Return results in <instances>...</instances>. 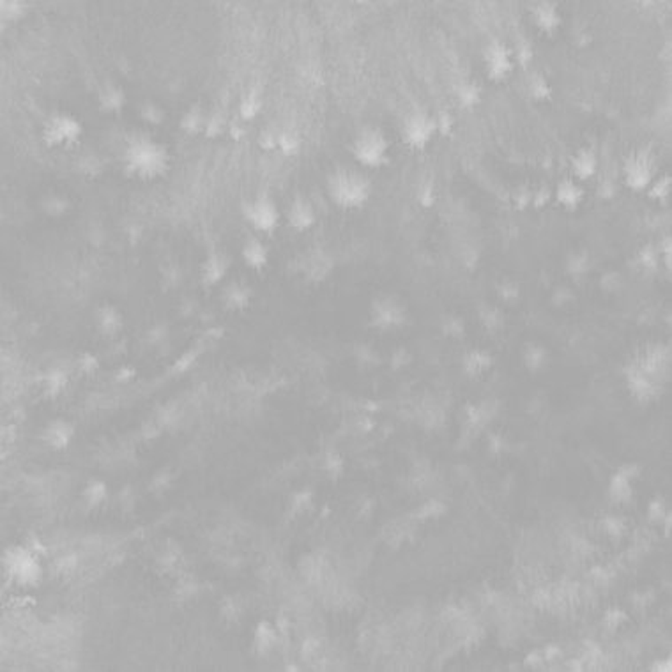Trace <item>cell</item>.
Instances as JSON below:
<instances>
[{
  "label": "cell",
  "mask_w": 672,
  "mask_h": 672,
  "mask_svg": "<svg viewBox=\"0 0 672 672\" xmlns=\"http://www.w3.org/2000/svg\"><path fill=\"white\" fill-rule=\"evenodd\" d=\"M122 173L137 181H156L166 175L172 165L169 145L147 131H131L122 140L119 153Z\"/></svg>",
  "instance_id": "1"
},
{
  "label": "cell",
  "mask_w": 672,
  "mask_h": 672,
  "mask_svg": "<svg viewBox=\"0 0 672 672\" xmlns=\"http://www.w3.org/2000/svg\"><path fill=\"white\" fill-rule=\"evenodd\" d=\"M669 374V350L664 345H649L635 361L626 367V383L632 394L649 402L660 393Z\"/></svg>",
  "instance_id": "2"
},
{
  "label": "cell",
  "mask_w": 672,
  "mask_h": 672,
  "mask_svg": "<svg viewBox=\"0 0 672 672\" xmlns=\"http://www.w3.org/2000/svg\"><path fill=\"white\" fill-rule=\"evenodd\" d=\"M374 186L367 173L352 166H336L327 175L326 193L331 204L343 211L363 209L372 197Z\"/></svg>",
  "instance_id": "3"
},
{
  "label": "cell",
  "mask_w": 672,
  "mask_h": 672,
  "mask_svg": "<svg viewBox=\"0 0 672 672\" xmlns=\"http://www.w3.org/2000/svg\"><path fill=\"white\" fill-rule=\"evenodd\" d=\"M391 142L377 126H363L356 133L350 153L354 162L363 169H383L390 163Z\"/></svg>",
  "instance_id": "4"
},
{
  "label": "cell",
  "mask_w": 672,
  "mask_h": 672,
  "mask_svg": "<svg viewBox=\"0 0 672 672\" xmlns=\"http://www.w3.org/2000/svg\"><path fill=\"white\" fill-rule=\"evenodd\" d=\"M84 124L69 112L50 113L41 126V140L48 149H71L80 144Z\"/></svg>",
  "instance_id": "5"
},
{
  "label": "cell",
  "mask_w": 672,
  "mask_h": 672,
  "mask_svg": "<svg viewBox=\"0 0 672 672\" xmlns=\"http://www.w3.org/2000/svg\"><path fill=\"white\" fill-rule=\"evenodd\" d=\"M660 175V162L651 147H639L626 154L623 162V182L632 191H646Z\"/></svg>",
  "instance_id": "6"
},
{
  "label": "cell",
  "mask_w": 672,
  "mask_h": 672,
  "mask_svg": "<svg viewBox=\"0 0 672 672\" xmlns=\"http://www.w3.org/2000/svg\"><path fill=\"white\" fill-rule=\"evenodd\" d=\"M242 216L250 227L257 232L273 233L280 225L278 204L273 198L269 191H260L253 200L244 202L241 206Z\"/></svg>",
  "instance_id": "7"
},
{
  "label": "cell",
  "mask_w": 672,
  "mask_h": 672,
  "mask_svg": "<svg viewBox=\"0 0 672 672\" xmlns=\"http://www.w3.org/2000/svg\"><path fill=\"white\" fill-rule=\"evenodd\" d=\"M400 133H402V140L407 147H411L414 151H423L437 137L435 115H430L425 110H412L403 119Z\"/></svg>",
  "instance_id": "8"
},
{
  "label": "cell",
  "mask_w": 672,
  "mask_h": 672,
  "mask_svg": "<svg viewBox=\"0 0 672 672\" xmlns=\"http://www.w3.org/2000/svg\"><path fill=\"white\" fill-rule=\"evenodd\" d=\"M485 75L494 84H503L515 69L513 52L501 39H490L483 48Z\"/></svg>",
  "instance_id": "9"
},
{
  "label": "cell",
  "mask_w": 672,
  "mask_h": 672,
  "mask_svg": "<svg viewBox=\"0 0 672 672\" xmlns=\"http://www.w3.org/2000/svg\"><path fill=\"white\" fill-rule=\"evenodd\" d=\"M407 323V308L394 298L383 296L370 306V326L378 331L399 329Z\"/></svg>",
  "instance_id": "10"
},
{
  "label": "cell",
  "mask_w": 672,
  "mask_h": 672,
  "mask_svg": "<svg viewBox=\"0 0 672 672\" xmlns=\"http://www.w3.org/2000/svg\"><path fill=\"white\" fill-rule=\"evenodd\" d=\"M333 269L334 258L323 246H311L296 260V271H299L308 282H324Z\"/></svg>",
  "instance_id": "11"
},
{
  "label": "cell",
  "mask_w": 672,
  "mask_h": 672,
  "mask_svg": "<svg viewBox=\"0 0 672 672\" xmlns=\"http://www.w3.org/2000/svg\"><path fill=\"white\" fill-rule=\"evenodd\" d=\"M6 566L9 568V575L15 577L20 584H36L41 579L39 563L25 548H11L8 552Z\"/></svg>",
  "instance_id": "12"
},
{
  "label": "cell",
  "mask_w": 672,
  "mask_h": 672,
  "mask_svg": "<svg viewBox=\"0 0 672 672\" xmlns=\"http://www.w3.org/2000/svg\"><path fill=\"white\" fill-rule=\"evenodd\" d=\"M96 103L101 113L119 115L128 103V94L121 84L113 80H103L96 89Z\"/></svg>",
  "instance_id": "13"
},
{
  "label": "cell",
  "mask_w": 672,
  "mask_h": 672,
  "mask_svg": "<svg viewBox=\"0 0 672 672\" xmlns=\"http://www.w3.org/2000/svg\"><path fill=\"white\" fill-rule=\"evenodd\" d=\"M287 223L290 229L298 230V232L310 230L317 223V209H315L314 202L303 193L294 195L289 209H287Z\"/></svg>",
  "instance_id": "14"
},
{
  "label": "cell",
  "mask_w": 672,
  "mask_h": 672,
  "mask_svg": "<svg viewBox=\"0 0 672 672\" xmlns=\"http://www.w3.org/2000/svg\"><path fill=\"white\" fill-rule=\"evenodd\" d=\"M230 264H232V258L223 248L211 246L206 260L202 262V282H204V285L213 287L222 282L227 273H229Z\"/></svg>",
  "instance_id": "15"
},
{
  "label": "cell",
  "mask_w": 672,
  "mask_h": 672,
  "mask_svg": "<svg viewBox=\"0 0 672 672\" xmlns=\"http://www.w3.org/2000/svg\"><path fill=\"white\" fill-rule=\"evenodd\" d=\"M531 20L545 36H554L563 25V17L556 2H536L531 8Z\"/></svg>",
  "instance_id": "16"
},
{
  "label": "cell",
  "mask_w": 672,
  "mask_h": 672,
  "mask_svg": "<svg viewBox=\"0 0 672 672\" xmlns=\"http://www.w3.org/2000/svg\"><path fill=\"white\" fill-rule=\"evenodd\" d=\"M570 169H572L573 179L579 182L591 181L598 173L600 169V160L593 147H580L570 160Z\"/></svg>",
  "instance_id": "17"
},
{
  "label": "cell",
  "mask_w": 672,
  "mask_h": 672,
  "mask_svg": "<svg viewBox=\"0 0 672 672\" xmlns=\"http://www.w3.org/2000/svg\"><path fill=\"white\" fill-rule=\"evenodd\" d=\"M241 257L246 266L253 271H262L269 264V248L260 238L250 233L246 236L241 248Z\"/></svg>",
  "instance_id": "18"
},
{
  "label": "cell",
  "mask_w": 672,
  "mask_h": 672,
  "mask_svg": "<svg viewBox=\"0 0 672 672\" xmlns=\"http://www.w3.org/2000/svg\"><path fill=\"white\" fill-rule=\"evenodd\" d=\"M554 198L561 207L568 211V213H575L580 206H582L584 198H586V191H584L582 184L575 179H563L559 184L554 189Z\"/></svg>",
  "instance_id": "19"
},
{
  "label": "cell",
  "mask_w": 672,
  "mask_h": 672,
  "mask_svg": "<svg viewBox=\"0 0 672 672\" xmlns=\"http://www.w3.org/2000/svg\"><path fill=\"white\" fill-rule=\"evenodd\" d=\"M251 298H253V290L246 285V283L238 282V280H236V282H230L222 292L223 306L230 311H238L248 308V305L251 303Z\"/></svg>",
  "instance_id": "20"
},
{
  "label": "cell",
  "mask_w": 672,
  "mask_h": 672,
  "mask_svg": "<svg viewBox=\"0 0 672 672\" xmlns=\"http://www.w3.org/2000/svg\"><path fill=\"white\" fill-rule=\"evenodd\" d=\"M96 326L97 331H99L103 336L106 338H113L117 334L121 333L122 327H124V317L115 306L105 305L97 308L96 311Z\"/></svg>",
  "instance_id": "21"
},
{
  "label": "cell",
  "mask_w": 672,
  "mask_h": 672,
  "mask_svg": "<svg viewBox=\"0 0 672 672\" xmlns=\"http://www.w3.org/2000/svg\"><path fill=\"white\" fill-rule=\"evenodd\" d=\"M207 115L209 110H206L200 103H193L189 105L188 110L179 119V128L184 131L186 135H204L207 124Z\"/></svg>",
  "instance_id": "22"
},
{
  "label": "cell",
  "mask_w": 672,
  "mask_h": 672,
  "mask_svg": "<svg viewBox=\"0 0 672 672\" xmlns=\"http://www.w3.org/2000/svg\"><path fill=\"white\" fill-rule=\"evenodd\" d=\"M492 365H494V358L488 354L487 350L472 349L463 356V370H465V374L469 375V377H479V375H483L485 372L490 370Z\"/></svg>",
  "instance_id": "23"
},
{
  "label": "cell",
  "mask_w": 672,
  "mask_h": 672,
  "mask_svg": "<svg viewBox=\"0 0 672 672\" xmlns=\"http://www.w3.org/2000/svg\"><path fill=\"white\" fill-rule=\"evenodd\" d=\"M73 437V427L69 423L62 421V419H55L45 428L43 439L55 450H62L69 444Z\"/></svg>",
  "instance_id": "24"
},
{
  "label": "cell",
  "mask_w": 672,
  "mask_h": 672,
  "mask_svg": "<svg viewBox=\"0 0 672 672\" xmlns=\"http://www.w3.org/2000/svg\"><path fill=\"white\" fill-rule=\"evenodd\" d=\"M526 93L536 103H544L552 97V85L544 73L532 71L526 81Z\"/></svg>",
  "instance_id": "25"
},
{
  "label": "cell",
  "mask_w": 672,
  "mask_h": 672,
  "mask_svg": "<svg viewBox=\"0 0 672 672\" xmlns=\"http://www.w3.org/2000/svg\"><path fill=\"white\" fill-rule=\"evenodd\" d=\"M39 209L50 218H62L71 211V200L64 193H46L39 200Z\"/></svg>",
  "instance_id": "26"
},
{
  "label": "cell",
  "mask_w": 672,
  "mask_h": 672,
  "mask_svg": "<svg viewBox=\"0 0 672 672\" xmlns=\"http://www.w3.org/2000/svg\"><path fill=\"white\" fill-rule=\"evenodd\" d=\"M77 170L80 175H84V177L96 179L99 177L101 173L105 172V160H103L97 153H94V151H89V153L81 154V156L78 157Z\"/></svg>",
  "instance_id": "27"
},
{
  "label": "cell",
  "mask_w": 672,
  "mask_h": 672,
  "mask_svg": "<svg viewBox=\"0 0 672 672\" xmlns=\"http://www.w3.org/2000/svg\"><path fill=\"white\" fill-rule=\"evenodd\" d=\"M457 103L463 110H474L481 103V87L474 81H462L457 87Z\"/></svg>",
  "instance_id": "28"
},
{
  "label": "cell",
  "mask_w": 672,
  "mask_h": 672,
  "mask_svg": "<svg viewBox=\"0 0 672 672\" xmlns=\"http://www.w3.org/2000/svg\"><path fill=\"white\" fill-rule=\"evenodd\" d=\"M229 126L230 121L227 119L225 112L222 108H213L209 110V115H207V124L204 135L207 138H211V140H216V138L229 133Z\"/></svg>",
  "instance_id": "29"
},
{
  "label": "cell",
  "mask_w": 672,
  "mask_h": 672,
  "mask_svg": "<svg viewBox=\"0 0 672 672\" xmlns=\"http://www.w3.org/2000/svg\"><path fill=\"white\" fill-rule=\"evenodd\" d=\"M593 267L591 255L588 250L572 251L566 257V271L568 274H572L573 278H580L584 274H588Z\"/></svg>",
  "instance_id": "30"
},
{
  "label": "cell",
  "mask_w": 672,
  "mask_h": 672,
  "mask_svg": "<svg viewBox=\"0 0 672 672\" xmlns=\"http://www.w3.org/2000/svg\"><path fill=\"white\" fill-rule=\"evenodd\" d=\"M138 117L140 121L147 126H162L166 121V112L162 105H157L156 101H144L138 108Z\"/></svg>",
  "instance_id": "31"
},
{
  "label": "cell",
  "mask_w": 672,
  "mask_h": 672,
  "mask_svg": "<svg viewBox=\"0 0 672 672\" xmlns=\"http://www.w3.org/2000/svg\"><path fill=\"white\" fill-rule=\"evenodd\" d=\"M262 108V96L257 89H250L242 96L241 105H239V117L242 122L253 121L255 117L260 113Z\"/></svg>",
  "instance_id": "32"
},
{
  "label": "cell",
  "mask_w": 672,
  "mask_h": 672,
  "mask_svg": "<svg viewBox=\"0 0 672 672\" xmlns=\"http://www.w3.org/2000/svg\"><path fill=\"white\" fill-rule=\"evenodd\" d=\"M548 352L545 347L538 345V343H528L524 347V363L531 372H538L547 365Z\"/></svg>",
  "instance_id": "33"
},
{
  "label": "cell",
  "mask_w": 672,
  "mask_h": 672,
  "mask_svg": "<svg viewBox=\"0 0 672 672\" xmlns=\"http://www.w3.org/2000/svg\"><path fill=\"white\" fill-rule=\"evenodd\" d=\"M671 189H672V181L669 173H660L655 181L649 184V188L646 189V195L648 198L655 202H665L669 197H671Z\"/></svg>",
  "instance_id": "34"
},
{
  "label": "cell",
  "mask_w": 672,
  "mask_h": 672,
  "mask_svg": "<svg viewBox=\"0 0 672 672\" xmlns=\"http://www.w3.org/2000/svg\"><path fill=\"white\" fill-rule=\"evenodd\" d=\"M478 315L485 329L490 331V333H495V331H499L504 326L503 311L499 308H495V306H481Z\"/></svg>",
  "instance_id": "35"
},
{
  "label": "cell",
  "mask_w": 672,
  "mask_h": 672,
  "mask_svg": "<svg viewBox=\"0 0 672 672\" xmlns=\"http://www.w3.org/2000/svg\"><path fill=\"white\" fill-rule=\"evenodd\" d=\"M511 52H513V61L517 64L522 66L524 69L531 68L532 61H535V48H532L531 41L526 37H519L515 48H511Z\"/></svg>",
  "instance_id": "36"
},
{
  "label": "cell",
  "mask_w": 672,
  "mask_h": 672,
  "mask_svg": "<svg viewBox=\"0 0 672 672\" xmlns=\"http://www.w3.org/2000/svg\"><path fill=\"white\" fill-rule=\"evenodd\" d=\"M637 264L646 273H655L660 267V255L653 244L644 246L642 250L637 253Z\"/></svg>",
  "instance_id": "37"
},
{
  "label": "cell",
  "mask_w": 672,
  "mask_h": 672,
  "mask_svg": "<svg viewBox=\"0 0 672 672\" xmlns=\"http://www.w3.org/2000/svg\"><path fill=\"white\" fill-rule=\"evenodd\" d=\"M532 193H535V188H532L529 182H524V184L517 186L513 191H511V202H513V207L517 211H528L532 204Z\"/></svg>",
  "instance_id": "38"
},
{
  "label": "cell",
  "mask_w": 672,
  "mask_h": 672,
  "mask_svg": "<svg viewBox=\"0 0 672 672\" xmlns=\"http://www.w3.org/2000/svg\"><path fill=\"white\" fill-rule=\"evenodd\" d=\"M0 9H2L0 11L2 12V20L11 21V23L21 20L27 15V4L21 2V0H4L0 4Z\"/></svg>",
  "instance_id": "39"
},
{
  "label": "cell",
  "mask_w": 672,
  "mask_h": 672,
  "mask_svg": "<svg viewBox=\"0 0 672 672\" xmlns=\"http://www.w3.org/2000/svg\"><path fill=\"white\" fill-rule=\"evenodd\" d=\"M416 198H418L419 206H423L425 209H432V207H434L435 200H437V189H435V184L432 179H425V181L419 184Z\"/></svg>",
  "instance_id": "40"
},
{
  "label": "cell",
  "mask_w": 672,
  "mask_h": 672,
  "mask_svg": "<svg viewBox=\"0 0 672 672\" xmlns=\"http://www.w3.org/2000/svg\"><path fill=\"white\" fill-rule=\"evenodd\" d=\"M299 145H301V138H299L298 133L290 131V129H283V131H280L278 149L282 151L283 154H287V156L296 154L299 151Z\"/></svg>",
  "instance_id": "41"
},
{
  "label": "cell",
  "mask_w": 672,
  "mask_h": 672,
  "mask_svg": "<svg viewBox=\"0 0 672 672\" xmlns=\"http://www.w3.org/2000/svg\"><path fill=\"white\" fill-rule=\"evenodd\" d=\"M274 639H276V637H274L273 628H271L269 624H267V623L258 624L257 633H255V646H257L258 651H262V653L269 651L271 646H273V642H274Z\"/></svg>",
  "instance_id": "42"
},
{
  "label": "cell",
  "mask_w": 672,
  "mask_h": 672,
  "mask_svg": "<svg viewBox=\"0 0 672 672\" xmlns=\"http://www.w3.org/2000/svg\"><path fill=\"white\" fill-rule=\"evenodd\" d=\"M552 198H554V189H552L547 182H544V184H539L535 188L531 207L536 211L545 209V207L552 202Z\"/></svg>",
  "instance_id": "43"
},
{
  "label": "cell",
  "mask_w": 672,
  "mask_h": 672,
  "mask_svg": "<svg viewBox=\"0 0 672 672\" xmlns=\"http://www.w3.org/2000/svg\"><path fill=\"white\" fill-rule=\"evenodd\" d=\"M84 497L89 506H97V504L106 497L105 483H101V481H90L89 487L85 488Z\"/></svg>",
  "instance_id": "44"
},
{
  "label": "cell",
  "mask_w": 672,
  "mask_h": 672,
  "mask_svg": "<svg viewBox=\"0 0 672 672\" xmlns=\"http://www.w3.org/2000/svg\"><path fill=\"white\" fill-rule=\"evenodd\" d=\"M497 294L504 303H515L520 298V287L519 283L511 282V280H504L497 287Z\"/></svg>",
  "instance_id": "45"
},
{
  "label": "cell",
  "mask_w": 672,
  "mask_h": 672,
  "mask_svg": "<svg viewBox=\"0 0 672 672\" xmlns=\"http://www.w3.org/2000/svg\"><path fill=\"white\" fill-rule=\"evenodd\" d=\"M435 122H437V135H443V137H448V135L453 133V128H455V117L453 113L448 112V110H443L435 115Z\"/></svg>",
  "instance_id": "46"
},
{
  "label": "cell",
  "mask_w": 672,
  "mask_h": 672,
  "mask_svg": "<svg viewBox=\"0 0 672 672\" xmlns=\"http://www.w3.org/2000/svg\"><path fill=\"white\" fill-rule=\"evenodd\" d=\"M443 331L446 336H450V338H460V336L465 333V326H463L462 318L448 317L443 323Z\"/></svg>",
  "instance_id": "47"
},
{
  "label": "cell",
  "mask_w": 672,
  "mask_h": 672,
  "mask_svg": "<svg viewBox=\"0 0 672 672\" xmlns=\"http://www.w3.org/2000/svg\"><path fill=\"white\" fill-rule=\"evenodd\" d=\"M621 285H623V276L620 273H616V271H611V273L602 276V289L605 292H617L621 289Z\"/></svg>",
  "instance_id": "48"
},
{
  "label": "cell",
  "mask_w": 672,
  "mask_h": 672,
  "mask_svg": "<svg viewBox=\"0 0 672 672\" xmlns=\"http://www.w3.org/2000/svg\"><path fill=\"white\" fill-rule=\"evenodd\" d=\"M64 384H66V375L62 374L61 370L50 372L48 377H46V387H48L50 394L59 393V391L64 387Z\"/></svg>",
  "instance_id": "49"
},
{
  "label": "cell",
  "mask_w": 672,
  "mask_h": 672,
  "mask_svg": "<svg viewBox=\"0 0 672 672\" xmlns=\"http://www.w3.org/2000/svg\"><path fill=\"white\" fill-rule=\"evenodd\" d=\"M575 301V296H573V292L570 289H566V287H559V289H556L554 290V294H552V303L556 306H559V308H563V306H566L568 303H573Z\"/></svg>",
  "instance_id": "50"
},
{
  "label": "cell",
  "mask_w": 672,
  "mask_h": 672,
  "mask_svg": "<svg viewBox=\"0 0 672 672\" xmlns=\"http://www.w3.org/2000/svg\"><path fill=\"white\" fill-rule=\"evenodd\" d=\"M278 135H280V131H273V129H266V131H262L260 145L267 151L278 149Z\"/></svg>",
  "instance_id": "51"
},
{
  "label": "cell",
  "mask_w": 672,
  "mask_h": 672,
  "mask_svg": "<svg viewBox=\"0 0 672 672\" xmlns=\"http://www.w3.org/2000/svg\"><path fill=\"white\" fill-rule=\"evenodd\" d=\"M57 568H59V572H62V573L71 572V570H75V568H77V557H75V556L61 557V559L57 561Z\"/></svg>",
  "instance_id": "52"
},
{
  "label": "cell",
  "mask_w": 672,
  "mask_h": 672,
  "mask_svg": "<svg viewBox=\"0 0 672 672\" xmlns=\"http://www.w3.org/2000/svg\"><path fill=\"white\" fill-rule=\"evenodd\" d=\"M409 354H407V350L405 349H399L396 352L393 354V358H391V365H393L394 368H400V367H405L407 363H409Z\"/></svg>",
  "instance_id": "53"
},
{
  "label": "cell",
  "mask_w": 672,
  "mask_h": 672,
  "mask_svg": "<svg viewBox=\"0 0 672 672\" xmlns=\"http://www.w3.org/2000/svg\"><path fill=\"white\" fill-rule=\"evenodd\" d=\"M80 367L85 372H94L97 368V359L93 354H84L80 359Z\"/></svg>",
  "instance_id": "54"
},
{
  "label": "cell",
  "mask_w": 672,
  "mask_h": 672,
  "mask_svg": "<svg viewBox=\"0 0 672 672\" xmlns=\"http://www.w3.org/2000/svg\"><path fill=\"white\" fill-rule=\"evenodd\" d=\"M166 336H169V331H166L163 326H157V327H154L153 331H151L149 340L153 343H160V342H165Z\"/></svg>",
  "instance_id": "55"
},
{
  "label": "cell",
  "mask_w": 672,
  "mask_h": 672,
  "mask_svg": "<svg viewBox=\"0 0 672 672\" xmlns=\"http://www.w3.org/2000/svg\"><path fill=\"white\" fill-rule=\"evenodd\" d=\"M133 375H135L133 370H129V368H126L124 370V368H122V370L119 372V375H117V381H119V383H124V381H129L128 377L133 378Z\"/></svg>",
  "instance_id": "56"
}]
</instances>
